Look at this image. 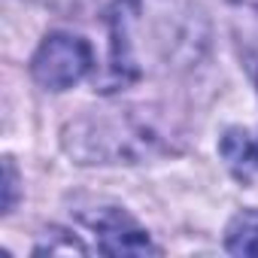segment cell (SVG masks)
Returning a JSON list of instances; mask_svg holds the SVG:
<instances>
[{
  "mask_svg": "<svg viewBox=\"0 0 258 258\" xmlns=\"http://www.w3.org/2000/svg\"><path fill=\"white\" fill-rule=\"evenodd\" d=\"M161 0H115L106 13L109 22V70L115 82H134L146 73H152V61H170L176 49H182L191 40H170L182 37L170 25V7L158 10Z\"/></svg>",
  "mask_w": 258,
  "mask_h": 258,
  "instance_id": "6da1fadb",
  "label": "cell"
},
{
  "mask_svg": "<svg viewBox=\"0 0 258 258\" xmlns=\"http://www.w3.org/2000/svg\"><path fill=\"white\" fill-rule=\"evenodd\" d=\"M167 131L137 109L85 115L64 131V146L82 164H137L170 149Z\"/></svg>",
  "mask_w": 258,
  "mask_h": 258,
  "instance_id": "7a4b0ae2",
  "label": "cell"
},
{
  "mask_svg": "<svg viewBox=\"0 0 258 258\" xmlns=\"http://www.w3.org/2000/svg\"><path fill=\"white\" fill-rule=\"evenodd\" d=\"M94 67V55L91 46L82 37L73 34H49L34 61H31V73L37 79V85H43L46 91H67L73 88L88 70Z\"/></svg>",
  "mask_w": 258,
  "mask_h": 258,
  "instance_id": "3957f363",
  "label": "cell"
},
{
  "mask_svg": "<svg viewBox=\"0 0 258 258\" xmlns=\"http://www.w3.org/2000/svg\"><path fill=\"white\" fill-rule=\"evenodd\" d=\"M79 219L94 228L97 249L106 255H155L158 246L149 234L118 207H100L94 213H79Z\"/></svg>",
  "mask_w": 258,
  "mask_h": 258,
  "instance_id": "277c9868",
  "label": "cell"
},
{
  "mask_svg": "<svg viewBox=\"0 0 258 258\" xmlns=\"http://www.w3.org/2000/svg\"><path fill=\"white\" fill-rule=\"evenodd\" d=\"M222 155H225L228 167L240 179H252L258 173V149H255V140L246 131H240V127H231V131L222 137Z\"/></svg>",
  "mask_w": 258,
  "mask_h": 258,
  "instance_id": "5b68a950",
  "label": "cell"
},
{
  "mask_svg": "<svg viewBox=\"0 0 258 258\" xmlns=\"http://www.w3.org/2000/svg\"><path fill=\"white\" fill-rule=\"evenodd\" d=\"M225 249L231 255H258V210H243L231 219Z\"/></svg>",
  "mask_w": 258,
  "mask_h": 258,
  "instance_id": "8992f818",
  "label": "cell"
},
{
  "mask_svg": "<svg viewBox=\"0 0 258 258\" xmlns=\"http://www.w3.org/2000/svg\"><path fill=\"white\" fill-rule=\"evenodd\" d=\"M16 204V167H13V158L4 161V213H10Z\"/></svg>",
  "mask_w": 258,
  "mask_h": 258,
  "instance_id": "52a82bcc",
  "label": "cell"
},
{
  "mask_svg": "<svg viewBox=\"0 0 258 258\" xmlns=\"http://www.w3.org/2000/svg\"><path fill=\"white\" fill-rule=\"evenodd\" d=\"M40 4H49V7H58V10H79L91 0H40Z\"/></svg>",
  "mask_w": 258,
  "mask_h": 258,
  "instance_id": "ba28073f",
  "label": "cell"
},
{
  "mask_svg": "<svg viewBox=\"0 0 258 258\" xmlns=\"http://www.w3.org/2000/svg\"><path fill=\"white\" fill-rule=\"evenodd\" d=\"M255 149H258V140H255Z\"/></svg>",
  "mask_w": 258,
  "mask_h": 258,
  "instance_id": "9c48e42d",
  "label": "cell"
}]
</instances>
